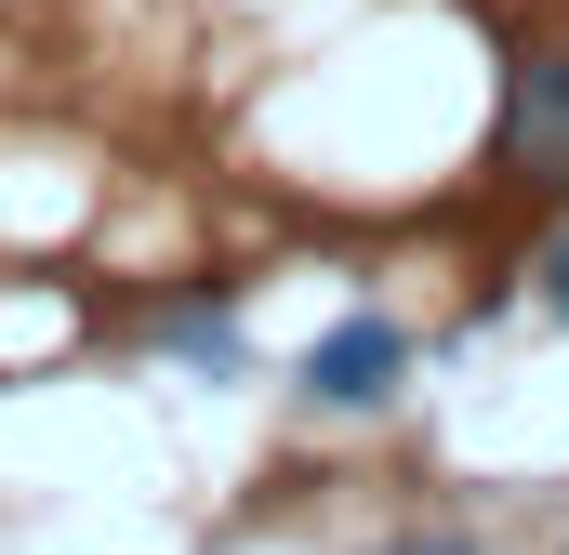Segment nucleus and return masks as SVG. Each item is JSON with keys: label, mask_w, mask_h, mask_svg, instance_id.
Wrapping results in <instances>:
<instances>
[{"label": "nucleus", "mask_w": 569, "mask_h": 555, "mask_svg": "<svg viewBox=\"0 0 569 555\" xmlns=\"http://www.w3.org/2000/svg\"><path fill=\"white\" fill-rule=\"evenodd\" d=\"M385 555H477L463 529H411V543H385Z\"/></svg>", "instance_id": "obj_5"}, {"label": "nucleus", "mask_w": 569, "mask_h": 555, "mask_svg": "<svg viewBox=\"0 0 569 555\" xmlns=\"http://www.w3.org/2000/svg\"><path fill=\"white\" fill-rule=\"evenodd\" d=\"M503 133H517V159H530V172H543V159H569V53H530V67H517Z\"/></svg>", "instance_id": "obj_2"}, {"label": "nucleus", "mask_w": 569, "mask_h": 555, "mask_svg": "<svg viewBox=\"0 0 569 555\" xmlns=\"http://www.w3.org/2000/svg\"><path fill=\"white\" fill-rule=\"evenodd\" d=\"M291 384H305L318 411H385V397L411 384V331H398V317H331Z\"/></svg>", "instance_id": "obj_1"}, {"label": "nucleus", "mask_w": 569, "mask_h": 555, "mask_svg": "<svg viewBox=\"0 0 569 555\" xmlns=\"http://www.w3.org/2000/svg\"><path fill=\"white\" fill-rule=\"evenodd\" d=\"M543 317H569V239L543 252Z\"/></svg>", "instance_id": "obj_4"}, {"label": "nucleus", "mask_w": 569, "mask_h": 555, "mask_svg": "<svg viewBox=\"0 0 569 555\" xmlns=\"http://www.w3.org/2000/svg\"><path fill=\"white\" fill-rule=\"evenodd\" d=\"M159 344H172L186 371H226V384L252 371V344H239V304H172V317H159Z\"/></svg>", "instance_id": "obj_3"}]
</instances>
